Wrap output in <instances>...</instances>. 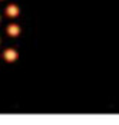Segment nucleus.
<instances>
[{"label":"nucleus","mask_w":119,"mask_h":125,"mask_svg":"<svg viewBox=\"0 0 119 125\" xmlns=\"http://www.w3.org/2000/svg\"><path fill=\"white\" fill-rule=\"evenodd\" d=\"M3 56H4V59L7 62H13V61L17 59V52L13 50V49H7V50H4V55Z\"/></svg>","instance_id":"f257e3e1"},{"label":"nucleus","mask_w":119,"mask_h":125,"mask_svg":"<svg viewBox=\"0 0 119 125\" xmlns=\"http://www.w3.org/2000/svg\"><path fill=\"white\" fill-rule=\"evenodd\" d=\"M6 14H7V16H10V17H16V16L19 14V7H17V6H14V4L7 6V9H6Z\"/></svg>","instance_id":"f03ea898"},{"label":"nucleus","mask_w":119,"mask_h":125,"mask_svg":"<svg viewBox=\"0 0 119 125\" xmlns=\"http://www.w3.org/2000/svg\"><path fill=\"white\" fill-rule=\"evenodd\" d=\"M7 33H9L10 36H17V35L20 33V27L17 25H10L7 27Z\"/></svg>","instance_id":"7ed1b4c3"}]
</instances>
